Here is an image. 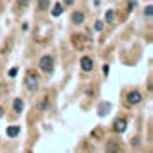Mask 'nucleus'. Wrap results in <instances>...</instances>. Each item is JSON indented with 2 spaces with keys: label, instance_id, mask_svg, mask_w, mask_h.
<instances>
[{
  "label": "nucleus",
  "instance_id": "obj_7",
  "mask_svg": "<svg viewBox=\"0 0 153 153\" xmlns=\"http://www.w3.org/2000/svg\"><path fill=\"white\" fill-rule=\"evenodd\" d=\"M114 130H115L117 133H123V131L126 130V121H124V119H115V121H114Z\"/></svg>",
  "mask_w": 153,
  "mask_h": 153
},
{
  "label": "nucleus",
  "instance_id": "obj_8",
  "mask_svg": "<svg viewBox=\"0 0 153 153\" xmlns=\"http://www.w3.org/2000/svg\"><path fill=\"white\" fill-rule=\"evenodd\" d=\"M13 110H15L16 114H22V110H24V101H22L20 97L13 101Z\"/></svg>",
  "mask_w": 153,
  "mask_h": 153
},
{
  "label": "nucleus",
  "instance_id": "obj_5",
  "mask_svg": "<svg viewBox=\"0 0 153 153\" xmlns=\"http://www.w3.org/2000/svg\"><path fill=\"white\" fill-rule=\"evenodd\" d=\"M79 65H81V70H83V72H92V68H94V59L88 58V56H83L81 61H79Z\"/></svg>",
  "mask_w": 153,
  "mask_h": 153
},
{
  "label": "nucleus",
  "instance_id": "obj_17",
  "mask_svg": "<svg viewBox=\"0 0 153 153\" xmlns=\"http://www.w3.org/2000/svg\"><path fill=\"white\" fill-rule=\"evenodd\" d=\"M16 72H18V68H11V70H9V76L13 78V76H16Z\"/></svg>",
  "mask_w": 153,
  "mask_h": 153
},
{
  "label": "nucleus",
  "instance_id": "obj_11",
  "mask_svg": "<svg viewBox=\"0 0 153 153\" xmlns=\"http://www.w3.org/2000/svg\"><path fill=\"white\" fill-rule=\"evenodd\" d=\"M6 133H7V137H16V135L20 133V128H18V126H9V128L6 130Z\"/></svg>",
  "mask_w": 153,
  "mask_h": 153
},
{
  "label": "nucleus",
  "instance_id": "obj_12",
  "mask_svg": "<svg viewBox=\"0 0 153 153\" xmlns=\"http://www.w3.org/2000/svg\"><path fill=\"white\" fill-rule=\"evenodd\" d=\"M114 16H115L114 9H108V11H106V16H105V22H106V24H112V22H114Z\"/></svg>",
  "mask_w": 153,
  "mask_h": 153
},
{
  "label": "nucleus",
  "instance_id": "obj_18",
  "mask_svg": "<svg viewBox=\"0 0 153 153\" xmlns=\"http://www.w3.org/2000/svg\"><path fill=\"white\" fill-rule=\"evenodd\" d=\"M65 4H67V6H72V4H74V0H65Z\"/></svg>",
  "mask_w": 153,
  "mask_h": 153
},
{
  "label": "nucleus",
  "instance_id": "obj_10",
  "mask_svg": "<svg viewBox=\"0 0 153 153\" xmlns=\"http://www.w3.org/2000/svg\"><path fill=\"white\" fill-rule=\"evenodd\" d=\"M49 105H51L49 97H43V99L40 101V105H38V110H40V112H45V110H49Z\"/></svg>",
  "mask_w": 153,
  "mask_h": 153
},
{
  "label": "nucleus",
  "instance_id": "obj_19",
  "mask_svg": "<svg viewBox=\"0 0 153 153\" xmlns=\"http://www.w3.org/2000/svg\"><path fill=\"white\" fill-rule=\"evenodd\" d=\"M2 115H4V108L0 106V119H2Z\"/></svg>",
  "mask_w": 153,
  "mask_h": 153
},
{
  "label": "nucleus",
  "instance_id": "obj_13",
  "mask_svg": "<svg viewBox=\"0 0 153 153\" xmlns=\"http://www.w3.org/2000/svg\"><path fill=\"white\" fill-rule=\"evenodd\" d=\"M47 6H49V0H40V2H38V9L40 11H45Z\"/></svg>",
  "mask_w": 153,
  "mask_h": 153
},
{
  "label": "nucleus",
  "instance_id": "obj_14",
  "mask_svg": "<svg viewBox=\"0 0 153 153\" xmlns=\"http://www.w3.org/2000/svg\"><path fill=\"white\" fill-rule=\"evenodd\" d=\"M151 9H153V7H151V6H148V7H146V11H144V15H146L148 18H151V15H153V11H151Z\"/></svg>",
  "mask_w": 153,
  "mask_h": 153
},
{
  "label": "nucleus",
  "instance_id": "obj_9",
  "mask_svg": "<svg viewBox=\"0 0 153 153\" xmlns=\"http://www.w3.org/2000/svg\"><path fill=\"white\" fill-rule=\"evenodd\" d=\"M61 13H63V4H59V2H58V4H54V7H52L51 15H52V16H59Z\"/></svg>",
  "mask_w": 153,
  "mask_h": 153
},
{
  "label": "nucleus",
  "instance_id": "obj_2",
  "mask_svg": "<svg viewBox=\"0 0 153 153\" xmlns=\"http://www.w3.org/2000/svg\"><path fill=\"white\" fill-rule=\"evenodd\" d=\"M25 88L29 92H36L38 90V76L34 72H27L25 74Z\"/></svg>",
  "mask_w": 153,
  "mask_h": 153
},
{
  "label": "nucleus",
  "instance_id": "obj_4",
  "mask_svg": "<svg viewBox=\"0 0 153 153\" xmlns=\"http://www.w3.org/2000/svg\"><path fill=\"white\" fill-rule=\"evenodd\" d=\"M105 149H106V153H121V151H123V148H121V142H119V140H115V139L108 140Z\"/></svg>",
  "mask_w": 153,
  "mask_h": 153
},
{
  "label": "nucleus",
  "instance_id": "obj_3",
  "mask_svg": "<svg viewBox=\"0 0 153 153\" xmlns=\"http://www.w3.org/2000/svg\"><path fill=\"white\" fill-rule=\"evenodd\" d=\"M142 99H144V96H142L139 90H130V92L126 94V103H128V105H131V106H135V105L142 103Z\"/></svg>",
  "mask_w": 153,
  "mask_h": 153
},
{
  "label": "nucleus",
  "instance_id": "obj_1",
  "mask_svg": "<svg viewBox=\"0 0 153 153\" xmlns=\"http://www.w3.org/2000/svg\"><path fill=\"white\" fill-rule=\"evenodd\" d=\"M38 68L43 72V74H52V70H54V58L51 56V54H45V56H42L40 58V61H38Z\"/></svg>",
  "mask_w": 153,
  "mask_h": 153
},
{
  "label": "nucleus",
  "instance_id": "obj_6",
  "mask_svg": "<svg viewBox=\"0 0 153 153\" xmlns=\"http://www.w3.org/2000/svg\"><path fill=\"white\" fill-rule=\"evenodd\" d=\"M83 22H85V15L81 11H74L72 13V24L74 25H81Z\"/></svg>",
  "mask_w": 153,
  "mask_h": 153
},
{
  "label": "nucleus",
  "instance_id": "obj_16",
  "mask_svg": "<svg viewBox=\"0 0 153 153\" xmlns=\"http://www.w3.org/2000/svg\"><path fill=\"white\" fill-rule=\"evenodd\" d=\"M103 29V22H96V31H101Z\"/></svg>",
  "mask_w": 153,
  "mask_h": 153
},
{
  "label": "nucleus",
  "instance_id": "obj_15",
  "mask_svg": "<svg viewBox=\"0 0 153 153\" xmlns=\"http://www.w3.org/2000/svg\"><path fill=\"white\" fill-rule=\"evenodd\" d=\"M27 0H16V7H25Z\"/></svg>",
  "mask_w": 153,
  "mask_h": 153
}]
</instances>
